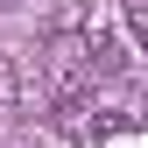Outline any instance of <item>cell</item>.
Returning <instances> with one entry per match:
<instances>
[{"instance_id": "6da1fadb", "label": "cell", "mask_w": 148, "mask_h": 148, "mask_svg": "<svg viewBox=\"0 0 148 148\" xmlns=\"http://www.w3.org/2000/svg\"><path fill=\"white\" fill-rule=\"evenodd\" d=\"M92 71H99V57H92V35H49V57H42V78L57 85V99H71V92H92Z\"/></svg>"}]
</instances>
